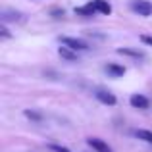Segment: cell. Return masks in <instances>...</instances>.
<instances>
[{"instance_id":"cell-9","label":"cell","mask_w":152,"mask_h":152,"mask_svg":"<svg viewBox=\"0 0 152 152\" xmlns=\"http://www.w3.org/2000/svg\"><path fill=\"white\" fill-rule=\"evenodd\" d=\"M96 12V8H94V4L93 2H89L87 6H81V8H75V14H79V15H85V18H91V15Z\"/></svg>"},{"instance_id":"cell-7","label":"cell","mask_w":152,"mask_h":152,"mask_svg":"<svg viewBox=\"0 0 152 152\" xmlns=\"http://www.w3.org/2000/svg\"><path fill=\"white\" fill-rule=\"evenodd\" d=\"M94 8H96L98 14H104V15H110L112 14V6L110 2H106V0H93Z\"/></svg>"},{"instance_id":"cell-2","label":"cell","mask_w":152,"mask_h":152,"mask_svg":"<svg viewBox=\"0 0 152 152\" xmlns=\"http://www.w3.org/2000/svg\"><path fill=\"white\" fill-rule=\"evenodd\" d=\"M62 45L64 46H69V48L75 50V52H81V50L89 48V45H87L83 39H73V37H64L62 39Z\"/></svg>"},{"instance_id":"cell-4","label":"cell","mask_w":152,"mask_h":152,"mask_svg":"<svg viewBox=\"0 0 152 152\" xmlns=\"http://www.w3.org/2000/svg\"><path fill=\"white\" fill-rule=\"evenodd\" d=\"M96 98H98L102 104H106V106H115V102H118L115 94L108 93V91H98V93H96Z\"/></svg>"},{"instance_id":"cell-14","label":"cell","mask_w":152,"mask_h":152,"mask_svg":"<svg viewBox=\"0 0 152 152\" xmlns=\"http://www.w3.org/2000/svg\"><path fill=\"white\" fill-rule=\"evenodd\" d=\"M50 150L52 152H71V150H67L66 146H60V145H50Z\"/></svg>"},{"instance_id":"cell-1","label":"cell","mask_w":152,"mask_h":152,"mask_svg":"<svg viewBox=\"0 0 152 152\" xmlns=\"http://www.w3.org/2000/svg\"><path fill=\"white\" fill-rule=\"evenodd\" d=\"M131 10H133L135 14L142 15V18H148L152 14V4L148 0H135V2H131Z\"/></svg>"},{"instance_id":"cell-6","label":"cell","mask_w":152,"mask_h":152,"mask_svg":"<svg viewBox=\"0 0 152 152\" xmlns=\"http://www.w3.org/2000/svg\"><path fill=\"white\" fill-rule=\"evenodd\" d=\"M106 73L112 75V77H123V75H125V67L119 66V64H108Z\"/></svg>"},{"instance_id":"cell-11","label":"cell","mask_w":152,"mask_h":152,"mask_svg":"<svg viewBox=\"0 0 152 152\" xmlns=\"http://www.w3.org/2000/svg\"><path fill=\"white\" fill-rule=\"evenodd\" d=\"M119 54H123V56H131V58H142V52H139V50H133V48H119L118 50Z\"/></svg>"},{"instance_id":"cell-5","label":"cell","mask_w":152,"mask_h":152,"mask_svg":"<svg viewBox=\"0 0 152 152\" xmlns=\"http://www.w3.org/2000/svg\"><path fill=\"white\" fill-rule=\"evenodd\" d=\"M87 142H89L91 148H94L96 152H112V148L104 141H100V139H87Z\"/></svg>"},{"instance_id":"cell-13","label":"cell","mask_w":152,"mask_h":152,"mask_svg":"<svg viewBox=\"0 0 152 152\" xmlns=\"http://www.w3.org/2000/svg\"><path fill=\"white\" fill-rule=\"evenodd\" d=\"M25 115H27L29 119H33V121H41V119H42L41 114H37V112H31V110H25Z\"/></svg>"},{"instance_id":"cell-3","label":"cell","mask_w":152,"mask_h":152,"mask_svg":"<svg viewBox=\"0 0 152 152\" xmlns=\"http://www.w3.org/2000/svg\"><path fill=\"white\" fill-rule=\"evenodd\" d=\"M129 102H131L133 108H139V110H146V108L150 106V100L145 94H133V96L129 98Z\"/></svg>"},{"instance_id":"cell-16","label":"cell","mask_w":152,"mask_h":152,"mask_svg":"<svg viewBox=\"0 0 152 152\" xmlns=\"http://www.w3.org/2000/svg\"><path fill=\"white\" fill-rule=\"evenodd\" d=\"M0 35H2L4 39H8V37H10V33H8V29H6V27H4V25L0 27Z\"/></svg>"},{"instance_id":"cell-10","label":"cell","mask_w":152,"mask_h":152,"mask_svg":"<svg viewBox=\"0 0 152 152\" xmlns=\"http://www.w3.org/2000/svg\"><path fill=\"white\" fill-rule=\"evenodd\" d=\"M135 137L152 145V131H148V129H137V131H135Z\"/></svg>"},{"instance_id":"cell-15","label":"cell","mask_w":152,"mask_h":152,"mask_svg":"<svg viewBox=\"0 0 152 152\" xmlns=\"http://www.w3.org/2000/svg\"><path fill=\"white\" fill-rule=\"evenodd\" d=\"M141 41L145 42V45H148V46H152V37H148V35H142V37H141Z\"/></svg>"},{"instance_id":"cell-12","label":"cell","mask_w":152,"mask_h":152,"mask_svg":"<svg viewBox=\"0 0 152 152\" xmlns=\"http://www.w3.org/2000/svg\"><path fill=\"white\" fill-rule=\"evenodd\" d=\"M21 15L19 14H14V12H2V21H15L19 19Z\"/></svg>"},{"instance_id":"cell-8","label":"cell","mask_w":152,"mask_h":152,"mask_svg":"<svg viewBox=\"0 0 152 152\" xmlns=\"http://www.w3.org/2000/svg\"><path fill=\"white\" fill-rule=\"evenodd\" d=\"M58 54H60V58H64V60H69V62L77 60V52H75V50H71L69 46H62V48L58 50Z\"/></svg>"}]
</instances>
